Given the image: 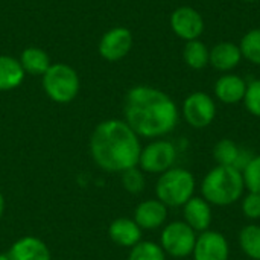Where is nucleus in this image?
<instances>
[{
	"label": "nucleus",
	"mask_w": 260,
	"mask_h": 260,
	"mask_svg": "<svg viewBox=\"0 0 260 260\" xmlns=\"http://www.w3.org/2000/svg\"><path fill=\"white\" fill-rule=\"evenodd\" d=\"M125 122L146 139H157L172 133L178 123L177 104L165 91L149 87H133L125 98Z\"/></svg>",
	"instance_id": "obj_1"
},
{
	"label": "nucleus",
	"mask_w": 260,
	"mask_h": 260,
	"mask_svg": "<svg viewBox=\"0 0 260 260\" xmlns=\"http://www.w3.org/2000/svg\"><path fill=\"white\" fill-rule=\"evenodd\" d=\"M90 149L98 166L108 172H123L139 165L142 146L131 126L117 119L105 120L91 134Z\"/></svg>",
	"instance_id": "obj_2"
},
{
	"label": "nucleus",
	"mask_w": 260,
	"mask_h": 260,
	"mask_svg": "<svg viewBox=\"0 0 260 260\" xmlns=\"http://www.w3.org/2000/svg\"><path fill=\"white\" fill-rule=\"evenodd\" d=\"M245 184L242 172L232 166L216 165L201 183V197L212 206L229 207L244 197Z\"/></svg>",
	"instance_id": "obj_3"
},
{
	"label": "nucleus",
	"mask_w": 260,
	"mask_h": 260,
	"mask_svg": "<svg viewBox=\"0 0 260 260\" xmlns=\"http://www.w3.org/2000/svg\"><path fill=\"white\" fill-rule=\"evenodd\" d=\"M197 181L190 171L184 168H171L163 172L155 184L157 200L166 207H183L195 197Z\"/></svg>",
	"instance_id": "obj_4"
},
{
	"label": "nucleus",
	"mask_w": 260,
	"mask_h": 260,
	"mask_svg": "<svg viewBox=\"0 0 260 260\" xmlns=\"http://www.w3.org/2000/svg\"><path fill=\"white\" fill-rule=\"evenodd\" d=\"M43 88L52 101L67 104L72 102L79 91V76L73 67L56 62L43 75Z\"/></svg>",
	"instance_id": "obj_5"
},
{
	"label": "nucleus",
	"mask_w": 260,
	"mask_h": 260,
	"mask_svg": "<svg viewBox=\"0 0 260 260\" xmlns=\"http://www.w3.org/2000/svg\"><path fill=\"white\" fill-rule=\"evenodd\" d=\"M197 238V232L189 227V224L184 221H174L163 229L160 247L166 254L177 259H184L192 256Z\"/></svg>",
	"instance_id": "obj_6"
},
{
	"label": "nucleus",
	"mask_w": 260,
	"mask_h": 260,
	"mask_svg": "<svg viewBox=\"0 0 260 260\" xmlns=\"http://www.w3.org/2000/svg\"><path fill=\"white\" fill-rule=\"evenodd\" d=\"M184 120L195 129L207 128L216 117V104L215 99L204 93V91H195L190 93L181 108Z\"/></svg>",
	"instance_id": "obj_7"
},
{
	"label": "nucleus",
	"mask_w": 260,
	"mask_h": 260,
	"mask_svg": "<svg viewBox=\"0 0 260 260\" xmlns=\"http://www.w3.org/2000/svg\"><path fill=\"white\" fill-rule=\"evenodd\" d=\"M177 161V148L169 140H155L140 152L139 165L148 174H163L174 168Z\"/></svg>",
	"instance_id": "obj_8"
},
{
	"label": "nucleus",
	"mask_w": 260,
	"mask_h": 260,
	"mask_svg": "<svg viewBox=\"0 0 260 260\" xmlns=\"http://www.w3.org/2000/svg\"><path fill=\"white\" fill-rule=\"evenodd\" d=\"M169 24L172 32L187 41L200 40V37L204 32V18L203 15L192 6H180L177 8L169 18Z\"/></svg>",
	"instance_id": "obj_9"
},
{
	"label": "nucleus",
	"mask_w": 260,
	"mask_h": 260,
	"mask_svg": "<svg viewBox=\"0 0 260 260\" xmlns=\"http://www.w3.org/2000/svg\"><path fill=\"white\" fill-rule=\"evenodd\" d=\"M133 34L128 27L117 26L107 30L99 41V53L104 59L116 62L123 59L133 49Z\"/></svg>",
	"instance_id": "obj_10"
},
{
	"label": "nucleus",
	"mask_w": 260,
	"mask_h": 260,
	"mask_svg": "<svg viewBox=\"0 0 260 260\" xmlns=\"http://www.w3.org/2000/svg\"><path fill=\"white\" fill-rule=\"evenodd\" d=\"M192 257L193 260H229L230 245L227 238L216 230H206L200 233Z\"/></svg>",
	"instance_id": "obj_11"
},
{
	"label": "nucleus",
	"mask_w": 260,
	"mask_h": 260,
	"mask_svg": "<svg viewBox=\"0 0 260 260\" xmlns=\"http://www.w3.org/2000/svg\"><path fill=\"white\" fill-rule=\"evenodd\" d=\"M248 82L236 73L221 75L213 87L216 99L225 105H235L244 101Z\"/></svg>",
	"instance_id": "obj_12"
},
{
	"label": "nucleus",
	"mask_w": 260,
	"mask_h": 260,
	"mask_svg": "<svg viewBox=\"0 0 260 260\" xmlns=\"http://www.w3.org/2000/svg\"><path fill=\"white\" fill-rule=\"evenodd\" d=\"M183 216L184 222L189 224V227H192L197 233L210 230L213 221L212 204H209L203 197H192L183 206Z\"/></svg>",
	"instance_id": "obj_13"
},
{
	"label": "nucleus",
	"mask_w": 260,
	"mask_h": 260,
	"mask_svg": "<svg viewBox=\"0 0 260 260\" xmlns=\"http://www.w3.org/2000/svg\"><path fill=\"white\" fill-rule=\"evenodd\" d=\"M168 219V207L158 200L140 203L134 212V221L142 230H155Z\"/></svg>",
	"instance_id": "obj_14"
},
{
	"label": "nucleus",
	"mask_w": 260,
	"mask_h": 260,
	"mask_svg": "<svg viewBox=\"0 0 260 260\" xmlns=\"http://www.w3.org/2000/svg\"><path fill=\"white\" fill-rule=\"evenodd\" d=\"M242 61V53L239 44L232 41H221L210 49V59L209 64L224 73L235 70L239 62Z\"/></svg>",
	"instance_id": "obj_15"
},
{
	"label": "nucleus",
	"mask_w": 260,
	"mask_h": 260,
	"mask_svg": "<svg viewBox=\"0 0 260 260\" xmlns=\"http://www.w3.org/2000/svg\"><path fill=\"white\" fill-rule=\"evenodd\" d=\"M8 256L9 260H50V253L46 244L32 236L17 241L11 247Z\"/></svg>",
	"instance_id": "obj_16"
},
{
	"label": "nucleus",
	"mask_w": 260,
	"mask_h": 260,
	"mask_svg": "<svg viewBox=\"0 0 260 260\" xmlns=\"http://www.w3.org/2000/svg\"><path fill=\"white\" fill-rule=\"evenodd\" d=\"M108 235L111 241L120 247H134L142 239V229L136 224L134 219L128 218H119L113 221L110 225Z\"/></svg>",
	"instance_id": "obj_17"
},
{
	"label": "nucleus",
	"mask_w": 260,
	"mask_h": 260,
	"mask_svg": "<svg viewBox=\"0 0 260 260\" xmlns=\"http://www.w3.org/2000/svg\"><path fill=\"white\" fill-rule=\"evenodd\" d=\"M24 75L18 59L9 55H0V91L17 88L23 82Z\"/></svg>",
	"instance_id": "obj_18"
},
{
	"label": "nucleus",
	"mask_w": 260,
	"mask_h": 260,
	"mask_svg": "<svg viewBox=\"0 0 260 260\" xmlns=\"http://www.w3.org/2000/svg\"><path fill=\"white\" fill-rule=\"evenodd\" d=\"M20 64L24 70V73L29 75H44L50 64V56L46 50L40 47H27L20 55Z\"/></svg>",
	"instance_id": "obj_19"
},
{
	"label": "nucleus",
	"mask_w": 260,
	"mask_h": 260,
	"mask_svg": "<svg viewBox=\"0 0 260 260\" xmlns=\"http://www.w3.org/2000/svg\"><path fill=\"white\" fill-rule=\"evenodd\" d=\"M183 58H184V62L190 69L201 70L209 66L210 49L201 40H192L186 43L184 50H183Z\"/></svg>",
	"instance_id": "obj_20"
},
{
	"label": "nucleus",
	"mask_w": 260,
	"mask_h": 260,
	"mask_svg": "<svg viewBox=\"0 0 260 260\" xmlns=\"http://www.w3.org/2000/svg\"><path fill=\"white\" fill-rule=\"evenodd\" d=\"M238 242L242 253L251 260H260V225L248 224L241 229Z\"/></svg>",
	"instance_id": "obj_21"
},
{
	"label": "nucleus",
	"mask_w": 260,
	"mask_h": 260,
	"mask_svg": "<svg viewBox=\"0 0 260 260\" xmlns=\"http://www.w3.org/2000/svg\"><path fill=\"white\" fill-rule=\"evenodd\" d=\"M241 146L232 139H221L213 146V158L219 166H232L235 168Z\"/></svg>",
	"instance_id": "obj_22"
},
{
	"label": "nucleus",
	"mask_w": 260,
	"mask_h": 260,
	"mask_svg": "<svg viewBox=\"0 0 260 260\" xmlns=\"http://www.w3.org/2000/svg\"><path fill=\"white\" fill-rule=\"evenodd\" d=\"M242 58L254 66H260V27L248 30L239 43Z\"/></svg>",
	"instance_id": "obj_23"
},
{
	"label": "nucleus",
	"mask_w": 260,
	"mask_h": 260,
	"mask_svg": "<svg viewBox=\"0 0 260 260\" xmlns=\"http://www.w3.org/2000/svg\"><path fill=\"white\" fill-rule=\"evenodd\" d=\"M128 260H166V253L155 242H139L133 247Z\"/></svg>",
	"instance_id": "obj_24"
},
{
	"label": "nucleus",
	"mask_w": 260,
	"mask_h": 260,
	"mask_svg": "<svg viewBox=\"0 0 260 260\" xmlns=\"http://www.w3.org/2000/svg\"><path fill=\"white\" fill-rule=\"evenodd\" d=\"M245 189L248 192L260 193V155H254L242 171Z\"/></svg>",
	"instance_id": "obj_25"
},
{
	"label": "nucleus",
	"mask_w": 260,
	"mask_h": 260,
	"mask_svg": "<svg viewBox=\"0 0 260 260\" xmlns=\"http://www.w3.org/2000/svg\"><path fill=\"white\" fill-rule=\"evenodd\" d=\"M145 175L137 168H131L122 172V184L129 193H140L145 189Z\"/></svg>",
	"instance_id": "obj_26"
},
{
	"label": "nucleus",
	"mask_w": 260,
	"mask_h": 260,
	"mask_svg": "<svg viewBox=\"0 0 260 260\" xmlns=\"http://www.w3.org/2000/svg\"><path fill=\"white\" fill-rule=\"evenodd\" d=\"M244 105L250 114L260 119V79H254L247 85Z\"/></svg>",
	"instance_id": "obj_27"
},
{
	"label": "nucleus",
	"mask_w": 260,
	"mask_h": 260,
	"mask_svg": "<svg viewBox=\"0 0 260 260\" xmlns=\"http://www.w3.org/2000/svg\"><path fill=\"white\" fill-rule=\"evenodd\" d=\"M241 209L247 219L250 221L260 219V193L248 192L245 197H242Z\"/></svg>",
	"instance_id": "obj_28"
},
{
	"label": "nucleus",
	"mask_w": 260,
	"mask_h": 260,
	"mask_svg": "<svg viewBox=\"0 0 260 260\" xmlns=\"http://www.w3.org/2000/svg\"><path fill=\"white\" fill-rule=\"evenodd\" d=\"M3 207H5V201H3V195L0 193V218L3 215Z\"/></svg>",
	"instance_id": "obj_29"
},
{
	"label": "nucleus",
	"mask_w": 260,
	"mask_h": 260,
	"mask_svg": "<svg viewBox=\"0 0 260 260\" xmlns=\"http://www.w3.org/2000/svg\"><path fill=\"white\" fill-rule=\"evenodd\" d=\"M0 260H9V256L8 254H0Z\"/></svg>",
	"instance_id": "obj_30"
},
{
	"label": "nucleus",
	"mask_w": 260,
	"mask_h": 260,
	"mask_svg": "<svg viewBox=\"0 0 260 260\" xmlns=\"http://www.w3.org/2000/svg\"><path fill=\"white\" fill-rule=\"evenodd\" d=\"M242 2H247V3H256V2H260V0H242Z\"/></svg>",
	"instance_id": "obj_31"
}]
</instances>
